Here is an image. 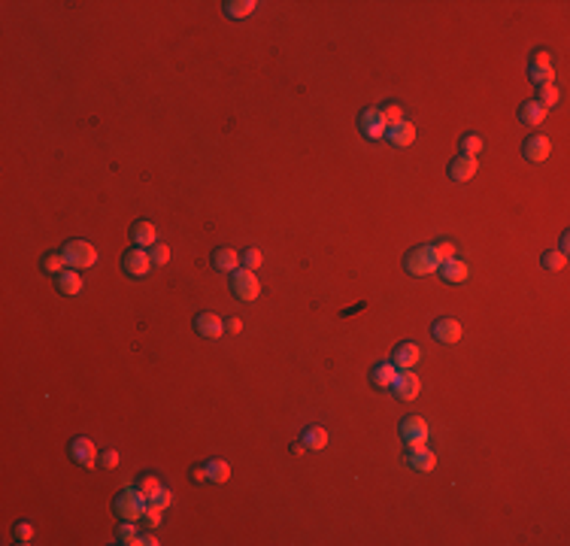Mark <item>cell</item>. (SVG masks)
Returning <instances> with one entry per match:
<instances>
[{
	"label": "cell",
	"instance_id": "26",
	"mask_svg": "<svg viewBox=\"0 0 570 546\" xmlns=\"http://www.w3.org/2000/svg\"><path fill=\"white\" fill-rule=\"evenodd\" d=\"M258 10L255 0H227L225 3V15L227 19H246V15H252Z\"/></svg>",
	"mask_w": 570,
	"mask_h": 546
},
{
	"label": "cell",
	"instance_id": "12",
	"mask_svg": "<svg viewBox=\"0 0 570 546\" xmlns=\"http://www.w3.org/2000/svg\"><path fill=\"white\" fill-rule=\"evenodd\" d=\"M407 465L413 467V471H419V474H431L437 467V456L428 449V443L425 446H407Z\"/></svg>",
	"mask_w": 570,
	"mask_h": 546
},
{
	"label": "cell",
	"instance_id": "9",
	"mask_svg": "<svg viewBox=\"0 0 570 546\" xmlns=\"http://www.w3.org/2000/svg\"><path fill=\"white\" fill-rule=\"evenodd\" d=\"M391 391H394V398L398 401H416L419 398V391H422V382H419V376H416L413 371H398V376H394V382H391Z\"/></svg>",
	"mask_w": 570,
	"mask_h": 546
},
{
	"label": "cell",
	"instance_id": "34",
	"mask_svg": "<svg viewBox=\"0 0 570 546\" xmlns=\"http://www.w3.org/2000/svg\"><path fill=\"white\" fill-rule=\"evenodd\" d=\"M158 489H161V480H158V476H152V474H143L140 480H136V491H140L146 501H149L152 495H155Z\"/></svg>",
	"mask_w": 570,
	"mask_h": 546
},
{
	"label": "cell",
	"instance_id": "32",
	"mask_svg": "<svg viewBox=\"0 0 570 546\" xmlns=\"http://www.w3.org/2000/svg\"><path fill=\"white\" fill-rule=\"evenodd\" d=\"M379 115H383V121L385 125H398V121H404V110H400V104H394V101H385V104H379Z\"/></svg>",
	"mask_w": 570,
	"mask_h": 546
},
{
	"label": "cell",
	"instance_id": "37",
	"mask_svg": "<svg viewBox=\"0 0 570 546\" xmlns=\"http://www.w3.org/2000/svg\"><path fill=\"white\" fill-rule=\"evenodd\" d=\"M149 255H152V264H167V261H170V246H167V243H155Z\"/></svg>",
	"mask_w": 570,
	"mask_h": 546
},
{
	"label": "cell",
	"instance_id": "27",
	"mask_svg": "<svg viewBox=\"0 0 570 546\" xmlns=\"http://www.w3.org/2000/svg\"><path fill=\"white\" fill-rule=\"evenodd\" d=\"M161 522H164V510H161V507H155L152 501H146V507H143V516H140V525L146 528V532H155Z\"/></svg>",
	"mask_w": 570,
	"mask_h": 546
},
{
	"label": "cell",
	"instance_id": "33",
	"mask_svg": "<svg viewBox=\"0 0 570 546\" xmlns=\"http://www.w3.org/2000/svg\"><path fill=\"white\" fill-rule=\"evenodd\" d=\"M482 149H485V140H482L480 134H467V137H461V155L476 158Z\"/></svg>",
	"mask_w": 570,
	"mask_h": 546
},
{
	"label": "cell",
	"instance_id": "19",
	"mask_svg": "<svg viewBox=\"0 0 570 546\" xmlns=\"http://www.w3.org/2000/svg\"><path fill=\"white\" fill-rule=\"evenodd\" d=\"M131 240H134V246H140V249H152V246L158 243V231H155L152 222L140 219V222H134L131 225Z\"/></svg>",
	"mask_w": 570,
	"mask_h": 546
},
{
	"label": "cell",
	"instance_id": "13",
	"mask_svg": "<svg viewBox=\"0 0 570 546\" xmlns=\"http://www.w3.org/2000/svg\"><path fill=\"white\" fill-rule=\"evenodd\" d=\"M431 334H434V340L440 343H446V346H455L461 340V322L458 319H452V316H443V319H437L434 322V328H431Z\"/></svg>",
	"mask_w": 570,
	"mask_h": 546
},
{
	"label": "cell",
	"instance_id": "38",
	"mask_svg": "<svg viewBox=\"0 0 570 546\" xmlns=\"http://www.w3.org/2000/svg\"><path fill=\"white\" fill-rule=\"evenodd\" d=\"M149 501H152V504H155V507H161V510H167V507H170V504H173V491H170V489H167V486H161V489H158V491H155V495H152V498H149Z\"/></svg>",
	"mask_w": 570,
	"mask_h": 546
},
{
	"label": "cell",
	"instance_id": "17",
	"mask_svg": "<svg viewBox=\"0 0 570 546\" xmlns=\"http://www.w3.org/2000/svg\"><path fill=\"white\" fill-rule=\"evenodd\" d=\"M476 170H480V161L470 158V155H455V158L449 161V179H452V182L474 179Z\"/></svg>",
	"mask_w": 570,
	"mask_h": 546
},
{
	"label": "cell",
	"instance_id": "39",
	"mask_svg": "<svg viewBox=\"0 0 570 546\" xmlns=\"http://www.w3.org/2000/svg\"><path fill=\"white\" fill-rule=\"evenodd\" d=\"M119 461H121V456L116 449H106V452H101V467L103 471H116L119 467Z\"/></svg>",
	"mask_w": 570,
	"mask_h": 546
},
{
	"label": "cell",
	"instance_id": "7",
	"mask_svg": "<svg viewBox=\"0 0 570 546\" xmlns=\"http://www.w3.org/2000/svg\"><path fill=\"white\" fill-rule=\"evenodd\" d=\"M121 267H125V273L131 276V280H146V276L152 273V255H149V249H140V246L128 249V255L121 258Z\"/></svg>",
	"mask_w": 570,
	"mask_h": 546
},
{
	"label": "cell",
	"instance_id": "4",
	"mask_svg": "<svg viewBox=\"0 0 570 546\" xmlns=\"http://www.w3.org/2000/svg\"><path fill=\"white\" fill-rule=\"evenodd\" d=\"M231 291L234 298H240V301H255L258 295H261V282H258L255 271H246V267H240V271L231 273Z\"/></svg>",
	"mask_w": 570,
	"mask_h": 546
},
{
	"label": "cell",
	"instance_id": "28",
	"mask_svg": "<svg viewBox=\"0 0 570 546\" xmlns=\"http://www.w3.org/2000/svg\"><path fill=\"white\" fill-rule=\"evenodd\" d=\"M540 264H543L549 273H561V271L567 267V255H564V252H558V249H546L543 258H540Z\"/></svg>",
	"mask_w": 570,
	"mask_h": 546
},
{
	"label": "cell",
	"instance_id": "6",
	"mask_svg": "<svg viewBox=\"0 0 570 546\" xmlns=\"http://www.w3.org/2000/svg\"><path fill=\"white\" fill-rule=\"evenodd\" d=\"M528 76L537 82V86H549V82H556V61H552V52H534V58H531L528 64Z\"/></svg>",
	"mask_w": 570,
	"mask_h": 546
},
{
	"label": "cell",
	"instance_id": "22",
	"mask_svg": "<svg viewBox=\"0 0 570 546\" xmlns=\"http://www.w3.org/2000/svg\"><path fill=\"white\" fill-rule=\"evenodd\" d=\"M55 286H58V291L61 295H67V298H76L82 291V276L73 271V267H67V271H61L58 276H55Z\"/></svg>",
	"mask_w": 570,
	"mask_h": 546
},
{
	"label": "cell",
	"instance_id": "2",
	"mask_svg": "<svg viewBox=\"0 0 570 546\" xmlns=\"http://www.w3.org/2000/svg\"><path fill=\"white\" fill-rule=\"evenodd\" d=\"M61 255L73 271H88V267L97 264V249L88 240H67L61 246Z\"/></svg>",
	"mask_w": 570,
	"mask_h": 546
},
{
	"label": "cell",
	"instance_id": "18",
	"mask_svg": "<svg viewBox=\"0 0 570 546\" xmlns=\"http://www.w3.org/2000/svg\"><path fill=\"white\" fill-rule=\"evenodd\" d=\"M419 358H422V352H419V346L416 343H400V346H394V352H391V364L398 367V371H413L416 364H419Z\"/></svg>",
	"mask_w": 570,
	"mask_h": 546
},
{
	"label": "cell",
	"instance_id": "35",
	"mask_svg": "<svg viewBox=\"0 0 570 546\" xmlns=\"http://www.w3.org/2000/svg\"><path fill=\"white\" fill-rule=\"evenodd\" d=\"M12 537H15V543H21V546L34 543V525H30V522H15Z\"/></svg>",
	"mask_w": 570,
	"mask_h": 546
},
{
	"label": "cell",
	"instance_id": "20",
	"mask_svg": "<svg viewBox=\"0 0 570 546\" xmlns=\"http://www.w3.org/2000/svg\"><path fill=\"white\" fill-rule=\"evenodd\" d=\"M546 106L543 104H537V101H525L519 106V121L522 125H528V128H537V125H543L546 121Z\"/></svg>",
	"mask_w": 570,
	"mask_h": 546
},
{
	"label": "cell",
	"instance_id": "29",
	"mask_svg": "<svg viewBox=\"0 0 570 546\" xmlns=\"http://www.w3.org/2000/svg\"><path fill=\"white\" fill-rule=\"evenodd\" d=\"M40 267H43V273H61V271H67V261L64 255H61V249L58 252H45V255L40 258Z\"/></svg>",
	"mask_w": 570,
	"mask_h": 546
},
{
	"label": "cell",
	"instance_id": "8",
	"mask_svg": "<svg viewBox=\"0 0 570 546\" xmlns=\"http://www.w3.org/2000/svg\"><path fill=\"white\" fill-rule=\"evenodd\" d=\"M358 130L367 137V140H385L389 125H385L383 115H379V106H367V110L358 115Z\"/></svg>",
	"mask_w": 570,
	"mask_h": 546
},
{
	"label": "cell",
	"instance_id": "3",
	"mask_svg": "<svg viewBox=\"0 0 570 546\" xmlns=\"http://www.w3.org/2000/svg\"><path fill=\"white\" fill-rule=\"evenodd\" d=\"M143 507H146V498H143L140 491H136V489H121L119 498L112 501V513L121 516V519H128V522H140Z\"/></svg>",
	"mask_w": 570,
	"mask_h": 546
},
{
	"label": "cell",
	"instance_id": "10",
	"mask_svg": "<svg viewBox=\"0 0 570 546\" xmlns=\"http://www.w3.org/2000/svg\"><path fill=\"white\" fill-rule=\"evenodd\" d=\"M70 458H73L79 467H85V471H91V467H97V465H101V456H97V446L91 443L88 437H76V440L70 443Z\"/></svg>",
	"mask_w": 570,
	"mask_h": 546
},
{
	"label": "cell",
	"instance_id": "15",
	"mask_svg": "<svg viewBox=\"0 0 570 546\" xmlns=\"http://www.w3.org/2000/svg\"><path fill=\"white\" fill-rule=\"evenodd\" d=\"M194 331L207 340H218L225 334V319H218L216 313H197L194 316Z\"/></svg>",
	"mask_w": 570,
	"mask_h": 546
},
{
	"label": "cell",
	"instance_id": "1",
	"mask_svg": "<svg viewBox=\"0 0 570 546\" xmlns=\"http://www.w3.org/2000/svg\"><path fill=\"white\" fill-rule=\"evenodd\" d=\"M440 255L434 249V243H422V246H413V249L404 255V267L409 276H428V273H437L440 271Z\"/></svg>",
	"mask_w": 570,
	"mask_h": 546
},
{
	"label": "cell",
	"instance_id": "24",
	"mask_svg": "<svg viewBox=\"0 0 570 546\" xmlns=\"http://www.w3.org/2000/svg\"><path fill=\"white\" fill-rule=\"evenodd\" d=\"M301 443L307 446V449L318 452V449H325V446H328V431H325V428H318V425H307V428H303V434H301Z\"/></svg>",
	"mask_w": 570,
	"mask_h": 546
},
{
	"label": "cell",
	"instance_id": "5",
	"mask_svg": "<svg viewBox=\"0 0 570 546\" xmlns=\"http://www.w3.org/2000/svg\"><path fill=\"white\" fill-rule=\"evenodd\" d=\"M398 434L407 446H425L428 443V437H431V428L422 416H407V419H400Z\"/></svg>",
	"mask_w": 570,
	"mask_h": 546
},
{
	"label": "cell",
	"instance_id": "16",
	"mask_svg": "<svg viewBox=\"0 0 570 546\" xmlns=\"http://www.w3.org/2000/svg\"><path fill=\"white\" fill-rule=\"evenodd\" d=\"M385 140H389L394 149H407V146L416 143V125L409 119L398 121V125H391L389 130H385Z\"/></svg>",
	"mask_w": 570,
	"mask_h": 546
},
{
	"label": "cell",
	"instance_id": "11",
	"mask_svg": "<svg viewBox=\"0 0 570 546\" xmlns=\"http://www.w3.org/2000/svg\"><path fill=\"white\" fill-rule=\"evenodd\" d=\"M552 155V143H549V137H543V134H531L525 143H522V158L531 161V164H543L546 158Z\"/></svg>",
	"mask_w": 570,
	"mask_h": 546
},
{
	"label": "cell",
	"instance_id": "42",
	"mask_svg": "<svg viewBox=\"0 0 570 546\" xmlns=\"http://www.w3.org/2000/svg\"><path fill=\"white\" fill-rule=\"evenodd\" d=\"M192 476H194V482H210V480H207V465H194V467H192Z\"/></svg>",
	"mask_w": 570,
	"mask_h": 546
},
{
	"label": "cell",
	"instance_id": "41",
	"mask_svg": "<svg viewBox=\"0 0 570 546\" xmlns=\"http://www.w3.org/2000/svg\"><path fill=\"white\" fill-rule=\"evenodd\" d=\"M225 331H227V334H240V331H243V319L240 316L225 319Z\"/></svg>",
	"mask_w": 570,
	"mask_h": 546
},
{
	"label": "cell",
	"instance_id": "43",
	"mask_svg": "<svg viewBox=\"0 0 570 546\" xmlns=\"http://www.w3.org/2000/svg\"><path fill=\"white\" fill-rule=\"evenodd\" d=\"M140 546H158V537L152 534V532H143V534H140Z\"/></svg>",
	"mask_w": 570,
	"mask_h": 546
},
{
	"label": "cell",
	"instance_id": "23",
	"mask_svg": "<svg viewBox=\"0 0 570 546\" xmlns=\"http://www.w3.org/2000/svg\"><path fill=\"white\" fill-rule=\"evenodd\" d=\"M394 376H398V367L391 361H379V364L370 371V386L374 389H391Z\"/></svg>",
	"mask_w": 570,
	"mask_h": 546
},
{
	"label": "cell",
	"instance_id": "44",
	"mask_svg": "<svg viewBox=\"0 0 570 546\" xmlns=\"http://www.w3.org/2000/svg\"><path fill=\"white\" fill-rule=\"evenodd\" d=\"M567 246H570V234H561V240H558V252H564V255H567Z\"/></svg>",
	"mask_w": 570,
	"mask_h": 546
},
{
	"label": "cell",
	"instance_id": "30",
	"mask_svg": "<svg viewBox=\"0 0 570 546\" xmlns=\"http://www.w3.org/2000/svg\"><path fill=\"white\" fill-rule=\"evenodd\" d=\"M116 540L121 543V546H140V532L134 528V522H121V525L116 528Z\"/></svg>",
	"mask_w": 570,
	"mask_h": 546
},
{
	"label": "cell",
	"instance_id": "31",
	"mask_svg": "<svg viewBox=\"0 0 570 546\" xmlns=\"http://www.w3.org/2000/svg\"><path fill=\"white\" fill-rule=\"evenodd\" d=\"M558 101H561V91H558L556 82H549V86H537V104H543L546 110H549V106H556Z\"/></svg>",
	"mask_w": 570,
	"mask_h": 546
},
{
	"label": "cell",
	"instance_id": "25",
	"mask_svg": "<svg viewBox=\"0 0 570 546\" xmlns=\"http://www.w3.org/2000/svg\"><path fill=\"white\" fill-rule=\"evenodd\" d=\"M207 480L210 482H227L231 480V465L225 458H210L207 461Z\"/></svg>",
	"mask_w": 570,
	"mask_h": 546
},
{
	"label": "cell",
	"instance_id": "21",
	"mask_svg": "<svg viewBox=\"0 0 570 546\" xmlns=\"http://www.w3.org/2000/svg\"><path fill=\"white\" fill-rule=\"evenodd\" d=\"M240 264V255L237 249H227V246H218V249H212V267L222 273H234Z\"/></svg>",
	"mask_w": 570,
	"mask_h": 546
},
{
	"label": "cell",
	"instance_id": "14",
	"mask_svg": "<svg viewBox=\"0 0 570 546\" xmlns=\"http://www.w3.org/2000/svg\"><path fill=\"white\" fill-rule=\"evenodd\" d=\"M437 273H440V280L449 282V286H461V282H467V280H470V267H467V261H461V258L443 261Z\"/></svg>",
	"mask_w": 570,
	"mask_h": 546
},
{
	"label": "cell",
	"instance_id": "36",
	"mask_svg": "<svg viewBox=\"0 0 570 546\" xmlns=\"http://www.w3.org/2000/svg\"><path fill=\"white\" fill-rule=\"evenodd\" d=\"M240 264L246 267V271H258V267L264 264V255H261V249H246L240 255Z\"/></svg>",
	"mask_w": 570,
	"mask_h": 546
},
{
	"label": "cell",
	"instance_id": "40",
	"mask_svg": "<svg viewBox=\"0 0 570 546\" xmlns=\"http://www.w3.org/2000/svg\"><path fill=\"white\" fill-rule=\"evenodd\" d=\"M434 249H437L440 261H449V258H455V252H458L452 240H440V243H434Z\"/></svg>",
	"mask_w": 570,
	"mask_h": 546
}]
</instances>
